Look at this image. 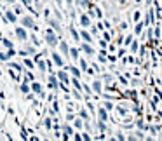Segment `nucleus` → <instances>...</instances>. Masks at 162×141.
I'll use <instances>...</instances> for the list:
<instances>
[{
    "instance_id": "obj_10",
    "label": "nucleus",
    "mask_w": 162,
    "mask_h": 141,
    "mask_svg": "<svg viewBox=\"0 0 162 141\" xmlns=\"http://www.w3.org/2000/svg\"><path fill=\"white\" fill-rule=\"evenodd\" d=\"M75 4H77L78 7H82V9L89 7V0H75Z\"/></svg>"
},
{
    "instance_id": "obj_7",
    "label": "nucleus",
    "mask_w": 162,
    "mask_h": 141,
    "mask_svg": "<svg viewBox=\"0 0 162 141\" xmlns=\"http://www.w3.org/2000/svg\"><path fill=\"white\" fill-rule=\"evenodd\" d=\"M92 89H94V92H101V89H103V84H101V80H94L92 82Z\"/></svg>"
},
{
    "instance_id": "obj_2",
    "label": "nucleus",
    "mask_w": 162,
    "mask_h": 141,
    "mask_svg": "<svg viewBox=\"0 0 162 141\" xmlns=\"http://www.w3.org/2000/svg\"><path fill=\"white\" fill-rule=\"evenodd\" d=\"M21 25H23V28H33V26H35V21H33L31 16H23Z\"/></svg>"
},
{
    "instance_id": "obj_9",
    "label": "nucleus",
    "mask_w": 162,
    "mask_h": 141,
    "mask_svg": "<svg viewBox=\"0 0 162 141\" xmlns=\"http://www.w3.org/2000/svg\"><path fill=\"white\" fill-rule=\"evenodd\" d=\"M99 119H101V122H105V120H108V113H106L105 108H99Z\"/></svg>"
},
{
    "instance_id": "obj_17",
    "label": "nucleus",
    "mask_w": 162,
    "mask_h": 141,
    "mask_svg": "<svg viewBox=\"0 0 162 141\" xmlns=\"http://www.w3.org/2000/svg\"><path fill=\"white\" fill-rule=\"evenodd\" d=\"M31 89H33L35 92H40V91H42V85H40V84H33V85H31Z\"/></svg>"
},
{
    "instance_id": "obj_29",
    "label": "nucleus",
    "mask_w": 162,
    "mask_h": 141,
    "mask_svg": "<svg viewBox=\"0 0 162 141\" xmlns=\"http://www.w3.org/2000/svg\"><path fill=\"white\" fill-rule=\"evenodd\" d=\"M71 4H73V0H66V5L68 7H71Z\"/></svg>"
},
{
    "instance_id": "obj_18",
    "label": "nucleus",
    "mask_w": 162,
    "mask_h": 141,
    "mask_svg": "<svg viewBox=\"0 0 162 141\" xmlns=\"http://www.w3.org/2000/svg\"><path fill=\"white\" fill-rule=\"evenodd\" d=\"M71 82H73V85H75V87H77L78 91H80V89H82V85L78 84V80H77V77H75V78H71Z\"/></svg>"
},
{
    "instance_id": "obj_27",
    "label": "nucleus",
    "mask_w": 162,
    "mask_h": 141,
    "mask_svg": "<svg viewBox=\"0 0 162 141\" xmlns=\"http://www.w3.org/2000/svg\"><path fill=\"white\" fill-rule=\"evenodd\" d=\"M105 82H106V84H110V82H112V77H110V75H106V77H105Z\"/></svg>"
},
{
    "instance_id": "obj_13",
    "label": "nucleus",
    "mask_w": 162,
    "mask_h": 141,
    "mask_svg": "<svg viewBox=\"0 0 162 141\" xmlns=\"http://www.w3.org/2000/svg\"><path fill=\"white\" fill-rule=\"evenodd\" d=\"M70 71H71V75L73 77H80V71H78V68H75V66H70Z\"/></svg>"
},
{
    "instance_id": "obj_23",
    "label": "nucleus",
    "mask_w": 162,
    "mask_h": 141,
    "mask_svg": "<svg viewBox=\"0 0 162 141\" xmlns=\"http://www.w3.org/2000/svg\"><path fill=\"white\" fill-rule=\"evenodd\" d=\"M80 64H82V70H87V63H85L84 59H80Z\"/></svg>"
},
{
    "instance_id": "obj_16",
    "label": "nucleus",
    "mask_w": 162,
    "mask_h": 141,
    "mask_svg": "<svg viewBox=\"0 0 162 141\" xmlns=\"http://www.w3.org/2000/svg\"><path fill=\"white\" fill-rule=\"evenodd\" d=\"M51 25H52V26H54V30H56V31H61V26H59V25H58V21H54V19H51Z\"/></svg>"
},
{
    "instance_id": "obj_20",
    "label": "nucleus",
    "mask_w": 162,
    "mask_h": 141,
    "mask_svg": "<svg viewBox=\"0 0 162 141\" xmlns=\"http://www.w3.org/2000/svg\"><path fill=\"white\" fill-rule=\"evenodd\" d=\"M71 35H73V38H75V40H78V38H80V37H78V33L73 28H71Z\"/></svg>"
},
{
    "instance_id": "obj_19",
    "label": "nucleus",
    "mask_w": 162,
    "mask_h": 141,
    "mask_svg": "<svg viewBox=\"0 0 162 141\" xmlns=\"http://www.w3.org/2000/svg\"><path fill=\"white\" fill-rule=\"evenodd\" d=\"M63 131H64V136H70V134H71V127L70 126H64Z\"/></svg>"
},
{
    "instance_id": "obj_30",
    "label": "nucleus",
    "mask_w": 162,
    "mask_h": 141,
    "mask_svg": "<svg viewBox=\"0 0 162 141\" xmlns=\"http://www.w3.org/2000/svg\"><path fill=\"white\" fill-rule=\"evenodd\" d=\"M147 4H152V0H147Z\"/></svg>"
},
{
    "instance_id": "obj_24",
    "label": "nucleus",
    "mask_w": 162,
    "mask_h": 141,
    "mask_svg": "<svg viewBox=\"0 0 162 141\" xmlns=\"http://www.w3.org/2000/svg\"><path fill=\"white\" fill-rule=\"evenodd\" d=\"M75 127H78V129H80V127H82V120H75Z\"/></svg>"
},
{
    "instance_id": "obj_21",
    "label": "nucleus",
    "mask_w": 162,
    "mask_h": 141,
    "mask_svg": "<svg viewBox=\"0 0 162 141\" xmlns=\"http://www.w3.org/2000/svg\"><path fill=\"white\" fill-rule=\"evenodd\" d=\"M49 82H51V85H52V87H56V77H51V80H49Z\"/></svg>"
},
{
    "instance_id": "obj_26",
    "label": "nucleus",
    "mask_w": 162,
    "mask_h": 141,
    "mask_svg": "<svg viewBox=\"0 0 162 141\" xmlns=\"http://www.w3.org/2000/svg\"><path fill=\"white\" fill-rule=\"evenodd\" d=\"M136 49H138V44L134 42L133 45H131V51H133V52H136Z\"/></svg>"
},
{
    "instance_id": "obj_5",
    "label": "nucleus",
    "mask_w": 162,
    "mask_h": 141,
    "mask_svg": "<svg viewBox=\"0 0 162 141\" xmlns=\"http://www.w3.org/2000/svg\"><path fill=\"white\" fill-rule=\"evenodd\" d=\"M59 51L63 52L64 56H70V49H68V45H66V42H59Z\"/></svg>"
},
{
    "instance_id": "obj_25",
    "label": "nucleus",
    "mask_w": 162,
    "mask_h": 141,
    "mask_svg": "<svg viewBox=\"0 0 162 141\" xmlns=\"http://www.w3.org/2000/svg\"><path fill=\"white\" fill-rule=\"evenodd\" d=\"M21 91H23V92H28L30 87H28V85H21Z\"/></svg>"
},
{
    "instance_id": "obj_8",
    "label": "nucleus",
    "mask_w": 162,
    "mask_h": 141,
    "mask_svg": "<svg viewBox=\"0 0 162 141\" xmlns=\"http://www.w3.org/2000/svg\"><path fill=\"white\" fill-rule=\"evenodd\" d=\"M58 78H59L61 82H64V84H68V80H70L68 75H66V71H59V73H58Z\"/></svg>"
},
{
    "instance_id": "obj_4",
    "label": "nucleus",
    "mask_w": 162,
    "mask_h": 141,
    "mask_svg": "<svg viewBox=\"0 0 162 141\" xmlns=\"http://www.w3.org/2000/svg\"><path fill=\"white\" fill-rule=\"evenodd\" d=\"M80 25H82L84 28H89V26L92 25V23H91V19H89V16H87V14H82V16H80Z\"/></svg>"
},
{
    "instance_id": "obj_28",
    "label": "nucleus",
    "mask_w": 162,
    "mask_h": 141,
    "mask_svg": "<svg viewBox=\"0 0 162 141\" xmlns=\"http://www.w3.org/2000/svg\"><path fill=\"white\" fill-rule=\"evenodd\" d=\"M25 64H26V66H30V68H33V63H31V61H28V59L25 61Z\"/></svg>"
},
{
    "instance_id": "obj_14",
    "label": "nucleus",
    "mask_w": 162,
    "mask_h": 141,
    "mask_svg": "<svg viewBox=\"0 0 162 141\" xmlns=\"http://www.w3.org/2000/svg\"><path fill=\"white\" fill-rule=\"evenodd\" d=\"M5 18H7V19H9L11 23H16V16L12 14V12H9V11L5 12Z\"/></svg>"
},
{
    "instance_id": "obj_6",
    "label": "nucleus",
    "mask_w": 162,
    "mask_h": 141,
    "mask_svg": "<svg viewBox=\"0 0 162 141\" xmlns=\"http://www.w3.org/2000/svg\"><path fill=\"white\" fill-rule=\"evenodd\" d=\"M82 51H84V52L87 54V56H92V52H94V51H92V47L89 45V42L82 44Z\"/></svg>"
},
{
    "instance_id": "obj_22",
    "label": "nucleus",
    "mask_w": 162,
    "mask_h": 141,
    "mask_svg": "<svg viewBox=\"0 0 162 141\" xmlns=\"http://www.w3.org/2000/svg\"><path fill=\"white\" fill-rule=\"evenodd\" d=\"M19 2H23V4H25V5H31V2H33V0H19Z\"/></svg>"
},
{
    "instance_id": "obj_12",
    "label": "nucleus",
    "mask_w": 162,
    "mask_h": 141,
    "mask_svg": "<svg viewBox=\"0 0 162 141\" xmlns=\"http://www.w3.org/2000/svg\"><path fill=\"white\" fill-rule=\"evenodd\" d=\"M52 59H54V63H56L58 66H63V59H61V57L58 56L56 52H54V54H52Z\"/></svg>"
},
{
    "instance_id": "obj_11",
    "label": "nucleus",
    "mask_w": 162,
    "mask_h": 141,
    "mask_svg": "<svg viewBox=\"0 0 162 141\" xmlns=\"http://www.w3.org/2000/svg\"><path fill=\"white\" fill-rule=\"evenodd\" d=\"M80 37H82V38H84L85 42H92V37L89 35V33H87V31H85V30H84V31H80Z\"/></svg>"
},
{
    "instance_id": "obj_15",
    "label": "nucleus",
    "mask_w": 162,
    "mask_h": 141,
    "mask_svg": "<svg viewBox=\"0 0 162 141\" xmlns=\"http://www.w3.org/2000/svg\"><path fill=\"white\" fill-rule=\"evenodd\" d=\"M70 56L73 59H78V49H70Z\"/></svg>"
},
{
    "instance_id": "obj_1",
    "label": "nucleus",
    "mask_w": 162,
    "mask_h": 141,
    "mask_svg": "<svg viewBox=\"0 0 162 141\" xmlns=\"http://www.w3.org/2000/svg\"><path fill=\"white\" fill-rule=\"evenodd\" d=\"M45 44L51 45V47H56L58 44H59V37H58L52 30H47V31H45Z\"/></svg>"
},
{
    "instance_id": "obj_3",
    "label": "nucleus",
    "mask_w": 162,
    "mask_h": 141,
    "mask_svg": "<svg viewBox=\"0 0 162 141\" xmlns=\"http://www.w3.org/2000/svg\"><path fill=\"white\" fill-rule=\"evenodd\" d=\"M16 37H18V38H19V40H26V30L23 28V26H18V28H16Z\"/></svg>"
}]
</instances>
